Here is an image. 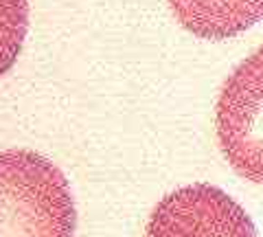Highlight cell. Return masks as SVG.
<instances>
[{
    "label": "cell",
    "mask_w": 263,
    "mask_h": 237,
    "mask_svg": "<svg viewBox=\"0 0 263 237\" xmlns=\"http://www.w3.org/2000/svg\"><path fill=\"white\" fill-rule=\"evenodd\" d=\"M77 211L66 176L31 149L0 152V237H75Z\"/></svg>",
    "instance_id": "6da1fadb"
},
{
    "label": "cell",
    "mask_w": 263,
    "mask_h": 237,
    "mask_svg": "<svg viewBox=\"0 0 263 237\" xmlns=\"http://www.w3.org/2000/svg\"><path fill=\"white\" fill-rule=\"evenodd\" d=\"M219 149L241 178L263 185V47L224 81L215 106Z\"/></svg>",
    "instance_id": "7a4b0ae2"
},
{
    "label": "cell",
    "mask_w": 263,
    "mask_h": 237,
    "mask_svg": "<svg viewBox=\"0 0 263 237\" xmlns=\"http://www.w3.org/2000/svg\"><path fill=\"white\" fill-rule=\"evenodd\" d=\"M145 237H257L250 215L219 187L197 182L153 207Z\"/></svg>",
    "instance_id": "3957f363"
},
{
    "label": "cell",
    "mask_w": 263,
    "mask_h": 237,
    "mask_svg": "<svg viewBox=\"0 0 263 237\" xmlns=\"http://www.w3.org/2000/svg\"><path fill=\"white\" fill-rule=\"evenodd\" d=\"M175 20L202 40H228L263 20V0H169Z\"/></svg>",
    "instance_id": "277c9868"
},
{
    "label": "cell",
    "mask_w": 263,
    "mask_h": 237,
    "mask_svg": "<svg viewBox=\"0 0 263 237\" xmlns=\"http://www.w3.org/2000/svg\"><path fill=\"white\" fill-rule=\"evenodd\" d=\"M29 31V0H0V77L7 75L22 51Z\"/></svg>",
    "instance_id": "5b68a950"
}]
</instances>
